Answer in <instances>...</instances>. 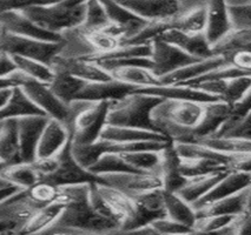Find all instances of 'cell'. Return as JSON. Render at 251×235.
Returning <instances> with one entry per match:
<instances>
[{
    "instance_id": "1",
    "label": "cell",
    "mask_w": 251,
    "mask_h": 235,
    "mask_svg": "<svg viewBox=\"0 0 251 235\" xmlns=\"http://www.w3.org/2000/svg\"><path fill=\"white\" fill-rule=\"evenodd\" d=\"M203 104L163 99L151 113L157 132L174 144H192V132L200 123Z\"/></svg>"
},
{
    "instance_id": "2",
    "label": "cell",
    "mask_w": 251,
    "mask_h": 235,
    "mask_svg": "<svg viewBox=\"0 0 251 235\" xmlns=\"http://www.w3.org/2000/svg\"><path fill=\"white\" fill-rule=\"evenodd\" d=\"M66 196L63 213L55 222V227L78 231L107 233L119 229L117 225L96 214L90 206V185H74L59 187Z\"/></svg>"
},
{
    "instance_id": "3",
    "label": "cell",
    "mask_w": 251,
    "mask_h": 235,
    "mask_svg": "<svg viewBox=\"0 0 251 235\" xmlns=\"http://www.w3.org/2000/svg\"><path fill=\"white\" fill-rule=\"evenodd\" d=\"M86 10V1L27 2L19 12L34 25L52 34L61 36L81 26Z\"/></svg>"
},
{
    "instance_id": "4",
    "label": "cell",
    "mask_w": 251,
    "mask_h": 235,
    "mask_svg": "<svg viewBox=\"0 0 251 235\" xmlns=\"http://www.w3.org/2000/svg\"><path fill=\"white\" fill-rule=\"evenodd\" d=\"M42 181L55 186H74L83 184H103L100 176L90 173L75 161L71 152V140L51 158L39 159L33 162ZM104 185V184H103Z\"/></svg>"
},
{
    "instance_id": "5",
    "label": "cell",
    "mask_w": 251,
    "mask_h": 235,
    "mask_svg": "<svg viewBox=\"0 0 251 235\" xmlns=\"http://www.w3.org/2000/svg\"><path fill=\"white\" fill-rule=\"evenodd\" d=\"M162 100L153 95L133 92L119 100L110 101L106 125L157 132L151 120V113Z\"/></svg>"
},
{
    "instance_id": "6",
    "label": "cell",
    "mask_w": 251,
    "mask_h": 235,
    "mask_svg": "<svg viewBox=\"0 0 251 235\" xmlns=\"http://www.w3.org/2000/svg\"><path fill=\"white\" fill-rule=\"evenodd\" d=\"M109 103L74 101L69 105V121L66 127L74 146H86L99 139L101 129L106 125Z\"/></svg>"
},
{
    "instance_id": "7",
    "label": "cell",
    "mask_w": 251,
    "mask_h": 235,
    "mask_svg": "<svg viewBox=\"0 0 251 235\" xmlns=\"http://www.w3.org/2000/svg\"><path fill=\"white\" fill-rule=\"evenodd\" d=\"M17 86H19L25 93L26 97L50 119L60 121L63 124H68L69 121V105L64 104L53 94L50 89L49 84L40 83V81L30 79L26 75L16 71L10 77Z\"/></svg>"
},
{
    "instance_id": "8",
    "label": "cell",
    "mask_w": 251,
    "mask_h": 235,
    "mask_svg": "<svg viewBox=\"0 0 251 235\" xmlns=\"http://www.w3.org/2000/svg\"><path fill=\"white\" fill-rule=\"evenodd\" d=\"M61 46L63 42H42L31 38L14 36L6 32H0V50L5 51L10 56L33 59L49 66H51L55 58L59 56Z\"/></svg>"
},
{
    "instance_id": "9",
    "label": "cell",
    "mask_w": 251,
    "mask_h": 235,
    "mask_svg": "<svg viewBox=\"0 0 251 235\" xmlns=\"http://www.w3.org/2000/svg\"><path fill=\"white\" fill-rule=\"evenodd\" d=\"M101 5L110 21V25L104 31L111 36L118 38L122 42V45L137 36L148 24V21L123 7L119 2L101 1Z\"/></svg>"
},
{
    "instance_id": "10",
    "label": "cell",
    "mask_w": 251,
    "mask_h": 235,
    "mask_svg": "<svg viewBox=\"0 0 251 235\" xmlns=\"http://www.w3.org/2000/svg\"><path fill=\"white\" fill-rule=\"evenodd\" d=\"M150 60L152 64L151 71L158 79L177 69L200 62V59L190 57L176 46L163 40H157L151 45Z\"/></svg>"
},
{
    "instance_id": "11",
    "label": "cell",
    "mask_w": 251,
    "mask_h": 235,
    "mask_svg": "<svg viewBox=\"0 0 251 235\" xmlns=\"http://www.w3.org/2000/svg\"><path fill=\"white\" fill-rule=\"evenodd\" d=\"M129 196L135 201L136 214L133 219L122 228V231H132L145 227L156 220L166 217L162 190L148 191Z\"/></svg>"
},
{
    "instance_id": "12",
    "label": "cell",
    "mask_w": 251,
    "mask_h": 235,
    "mask_svg": "<svg viewBox=\"0 0 251 235\" xmlns=\"http://www.w3.org/2000/svg\"><path fill=\"white\" fill-rule=\"evenodd\" d=\"M119 4L148 22H170L182 11L178 0H124Z\"/></svg>"
},
{
    "instance_id": "13",
    "label": "cell",
    "mask_w": 251,
    "mask_h": 235,
    "mask_svg": "<svg viewBox=\"0 0 251 235\" xmlns=\"http://www.w3.org/2000/svg\"><path fill=\"white\" fill-rule=\"evenodd\" d=\"M103 184L116 190L122 191L127 195L148 192V191L162 190V180L158 174L153 173H116L100 175Z\"/></svg>"
},
{
    "instance_id": "14",
    "label": "cell",
    "mask_w": 251,
    "mask_h": 235,
    "mask_svg": "<svg viewBox=\"0 0 251 235\" xmlns=\"http://www.w3.org/2000/svg\"><path fill=\"white\" fill-rule=\"evenodd\" d=\"M49 117L45 115H32L17 119V128H18L19 150L22 162L36 161V150L40 135L48 124Z\"/></svg>"
},
{
    "instance_id": "15",
    "label": "cell",
    "mask_w": 251,
    "mask_h": 235,
    "mask_svg": "<svg viewBox=\"0 0 251 235\" xmlns=\"http://www.w3.org/2000/svg\"><path fill=\"white\" fill-rule=\"evenodd\" d=\"M0 32L14 34L18 37L31 38L49 43H61L63 38L58 34H52L36 26L28 20L19 10L0 14Z\"/></svg>"
},
{
    "instance_id": "16",
    "label": "cell",
    "mask_w": 251,
    "mask_h": 235,
    "mask_svg": "<svg viewBox=\"0 0 251 235\" xmlns=\"http://www.w3.org/2000/svg\"><path fill=\"white\" fill-rule=\"evenodd\" d=\"M135 87L125 85L115 79L106 81H85L81 87L75 101H90V103H101V101H115L124 98L125 95L135 92Z\"/></svg>"
},
{
    "instance_id": "17",
    "label": "cell",
    "mask_w": 251,
    "mask_h": 235,
    "mask_svg": "<svg viewBox=\"0 0 251 235\" xmlns=\"http://www.w3.org/2000/svg\"><path fill=\"white\" fill-rule=\"evenodd\" d=\"M159 159L158 173L162 180V190L177 193L186 184V179L180 173V158L172 141H168L164 149L159 150Z\"/></svg>"
},
{
    "instance_id": "18",
    "label": "cell",
    "mask_w": 251,
    "mask_h": 235,
    "mask_svg": "<svg viewBox=\"0 0 251 235\" xmlns=\"http://www.w3.org/2000/svg\"><path fill=\"white\" fill-rule=\"evenodd\" d=\"M251 184V173L243 172H230L227 173L224 178L216 184L211 190L209 191L205 195L202 196L198 201L194 202L191 207L194 211H200L206 206L217 201V200L227 198L232 194L244 190V188L250 187Z\"/></svg>"
},
{
    "instance_id": "19",
    "label": "cell",
    "mask_w": 251,
    "mask_h": 235,
    "mask_svg": "<svg viewBox=\"0 0 251 235\" xmlns=\"http://www.w3.org/2000/svg\"><path fill=\"white\" fill-rule=\"evenodd\" d=\"M135 93L139 94L153 95L160 99L180 100V101H194V103L206 104L212 101H221L218 98L204 93L200 89L185 85H160L154 87H145V88H137Z\"/></svg>"
},
{
    "instance_id": "20",
    "label": "cell",
    "mask_w": 251,
    "mask_h": 235,
    "mask_svg": "<svg viewBox=\"0 0 251 235\" xmlns=\"http://www.w3.org/2000/svg\"><path fill=\"white\" fill-rule=\"evenodd\" d=\"M69 140L70 132L66 125L54 119H49L38 141L36 160L55 155L68 144Z\"/></svg>"
},
{
    "instance_id": "21",
    "label": "cell",
    "mask_w": 251,
    "mask_h": 235,
    "mask_svg": "<svg viewBox=\"0 0 251 235\" xmlns=\"http://www.w3.org/2000/svg\"><path fill=\"white\" fill-rule=\"evenodd\" d=\"M159 40L176 46L179 50L185 52L190 57L196 58V59L205 60L214 57L211 47H210L203 33L189 34L170 28L160 37Z\"/></svg>"
},
{
    "instance_id": "22",
    "label": "cell",
    "mask_w": 251,
    "mask_h": 235,
    "mask_svg": "<svg viewBox=\"0 0 251 235\" xmlns=\"http://www.w3.org/2000/svg\"><path fill=\"white\" fill-rule=\"evenodd\" d=\"M206 18V1H182V11L170 21L172 30L189 34L203 33Z\"/></svg>"
},
{
    "instance_id": "23",
    "label": "cell",
    "mask_w": 251,
    "mask_h": 235,
    "mask_svg": "<svg viewBox=\"0 0 251 235\" xmlns=\"http://www.w3.org/2000/svg\"><path fill=\"white\" fill-rule=\"evenodd\" d=\"M51 67L55 72H64L85 81H106L112 79L109 73L99 68L97 65L81 59L58 56L51 64Z\"/></svg>"
},
{
    "instance_id": "24",
    "label": "cell",
    "mask_w": 251,
    "mask_h": 235,
    "mask_svg": "<svg viewBox=\"0 0 251 235\" xmlns=\"http://www.w3.org/2000/svg\"><path fill=\"white\" fill-rule=\"evenodd\" d=\"M230 105L223 101H212L203 104V113L196 128L192 132L194 144L204 138H209L216 133L230 113Z\"/></svg>"
},
{
    "instance_id": "25",
    "label": "cell",
    "mask_w": 251,
    "mask_h": 235,
    "mask_svg": "<svg viewBox=\"0 0 251 235\" xmlns=\"http://www.w3.org/2000/svg\"><path fill=\"white\" fill-rule=\"evenodd\" d=\"M231 31L224 1H206V18L203 34L210 47Z\"/></svg>"
},
{
    "instance_id": "26",
    "label": "cell",
    "mask_w": 251,
    "mask_h": 235,
    "mask_svg": "<svg viewBox=\"0 0 251 235\" xmlns=\"http://www.w3.org/2000/svg\"><path fill=\"white\" fill-rule=\"evenodd\" d=\"M250 187H247L227 198L217 200L202 210L196 211V217L206 215H239L244 212L250 211Z\"/></svg>"
},
{
    "instance_id": "27",
    "label": "cell",
    "mask_w": 251,
    "mask_h": 235,
    "mask_svg": "<svg viewBox=\"0 0 251 235\" xmlns=\"http://www.w3.org/2000/svg\"><path fill=\"white\" fill-rule=\"evenodd\" d=\"M63 211L64 205L59 202L34 211L17 231L16 235H37L54 227Z\"/></svg>"
},
{
    "instance_id": "28",
    "label": "cell",
    "mask_w": 251,
    "mask_h": 235,
    "mask_svg": "<svg viewBox=\"0 0 251 235\" xmlns=\"http://www.w3.org/2000/svg\"><path fill=\"white\" fill-rule=\"evenodd\" d=\"M223 65H226V64L221 57H212L205 60H200V62L191 64V65L177 69V71L160 78V85H180V84L189 83V81L197 79L203 74Z\"/></svg>"
},
{
    "instance_id": "29",
    "label": "cell",
    "mask_w": 251,
    "mask_h": 235,
    "mask_svg": "<svg viewBox=\"0 0 251 235\" xmlns=\"http://www.w3.org/2000/svg\"><path fill=\"white\" fill-rule=\"evenodd\" d=\"M18 162H22V159L17 119H8L0 123V170Z\"/></svg>"
},
{
    "instance_id": "30",
    "label": "cell",
    "mask_w": 251,
    "mask_h": 235,
    "mask_svg": "<svg viewBox=\"0 0 251 235\" xmlns=\"http://www.w3.org/2000/svg\"><path fill=\"white\" fill-rule=\"evenodd\" d=\"M98 140L112 141V143H138V141H168V139L152 130L105 125Z\"/></svg>"
},
{
    "instance_id": "31",
    "label": "cell",
    "mask_w": 251,
    "mask_h": 235,
    "mask_svg": "<svg viewBox=\"0 0 251 235\" xmlns=\"http://www.w3.org/2000/svg\"><path fill=\"white\" fill-rule=\"evenodd\" d=\"M97 188L101 196L105 199V201L112 208V211L121 217L122 228L125 225H127L136 214L135 201L127 194L119 190H116V188L110 187V186L97 184Z\"/></svg>"
},
{
    "instance_id": "32",
    "label": "cell",
    "mask_w": 251,
    "mask_h": 235,
    "mask_svg": "<svg viewBox=\"0 0 251 235\" xmlns=\"http://www.w3.org/2000/svg\"><path fill=\"white\" fill-rule=\"evenodd\" d=\"M32 115L45 114L26 97V94L19 86L13 87L10 100L0 109V123L4 120H8V119H19L32 117Z\"/></svg>"
},
{
    "instance_id": "33",
    "label": "cell",
    "mask_w": 251,
    "mask_h": 235,
    "mask_svg": "<svg viewBox=\"0 0 251 235\" xmlns=\"http://www.w3.org/2000/svg\"><path fill=\"white\" fill-rule=\"evenodd\" d=\"M110 77L119 83L135 87V88H145V87L160 86L158 78L152 73L150 68L137 67H119L109 72Z\"/></svg>"
},
{
    "instance_id": "34",
    "label": "cell",
    "mask_w": 251,
    "mask_h": 235,
    "mask_svg": "<svg viewBox=\"0 0 251 235\" xmlns=\"http://www.w3.org/2000/svg\"><path fill=\"white\" fill-rule=\"evenodd\" d=\"M0 178L5 181L16 186L19 190H27L31 186L40 181V175L33 162H18L10 165L0 170Z\"/></svg>"
},
{
    "instance_id": "35",
    "label": "cell",
    "mask_w": 251,
    "mask_h": 235,
    "mask_svg": "<svg viewBox=\"0 0 251 235\" xmlns=\"http://www.w3.org/2000/svg\"><path fill=\"white\" fill-rule=\"evenodd\" d=\"M227 173L230 172L212 173L206 174V175L195 176V178L186 179V184L178 191L177 194L184 200V201L192 205L194 202L198 201L202 196L205 195V194L208 193L222 178H224Z\"/></svg>"
},
{
    "instance_id": "36",
    "label": "cell",
    "mask_w": 251,
    "mask_h": 235,
    "mask_svg": "<svg viewBox=\"0 0 251 235\" xmlns=\"http://www.w3.org/2000/svg\"><path fill=\"white\" fill-rule=\"evenodd\" d=\"M163 191V190H162ZM163 202L166 217L176 221L188 227H194V223L196 221V212L191 207L190 204L180 198L177 193H170L163 191Z\"/></svg>"
},
{
    "instance_id": "37",
    "label": "cell",
    "mask_w": 251,
    "mask_h": 235,
    "mask_svg": "<svg viewBox=\"0 0 251 235\" xmlns=\"http://www.w3.org/2000/svg\"><path fill=\"white\" fill-rule=\"evenodd\" d=\"M54 72L53 79L49 84L50 89L60 101L66 105H70L77 99L81 87L85 84V80L78 79L64 72Z\"/></svg>"
},
{
    "instance_id": "38",
    "label": "cell",
    "mask_w": 251,
    "mask_h": 235,
    "mask_svg": "<svg viewBox=\"0 0 251 235\" xmlns=\"http://www.w3.org/2000/svg\"><path fill=\"white\" fill-rule=\"evenodd\" d=\"M214 57H227L237 52H251V31H230L211 47Z\"/></svg>"
},
{
    "instance_id": "39",
    "label": "cell",
    "mask_w": 251,
    "mask_h": 235,
    "mask_svg": "<svg viewBox=\"0 0 251 235\" xmlns=\"http://www.w3.org/2000/svg\"><path fill=\"white\" fill-rule=\"evenodd\" d=\"M209 138H227L251 141V113L247 117H235L229 113L224 123Z\"/></svg>"
},
{
    "instance_id": "40",
    "label": "cell",
    "mask_w": 251,
    "mask_h": 235,
    "mask_svg": "<svg viewBox=\"0 0 251 235\" xmlns=\"http://www.w3.org/2000/svg\"><path fill=\"white\" fill-rule=\"evenodd\" d=\"M227 19L232 31H251L250 0H230L224 1Z\"/></svg>"
},
{
    "instance_id": "41",
    "label": "cell",
    "mask_w": 251,
    "mask_h": 235,
    "mask_svg": "<svg viewBox=\"0 0 251 235\" xmlns=\"http://www.w3.org/2000/svg\"><path fill=\"white\" fill-rule=\"evenodd\" d=\"M11 57H12L17 71H19L20 73L26 75L30 79L40 81V83L44 84H50L52 79H53L54 72L51 66L37 62V60L27 59V58H22L17 56Z\"/></svg>"
},
{
    "instance_id": "42",
    "label": "cell",
    "mask_w": 251,
    "mask_h": 235,
    "mask_svg": "<svg viewBox=\"0 0 251 235\" xmlns=\"http://www.w3.org/2000/svg\"><path fill=\"white\" fill-rule=\"evenodd\" d=\"M230 172L224 165L206 159H182L180 158V173L185 179L202 176L206 174Z\"/></svg>"
},
{
    "instance_id": "43",
    "label": "cell",
    "mask_w": 251,
    "mask_h": 235,
    "mask_svg": "<svg viewBox=\"0 0 251 235\" xmlns=\"http://www.w3.org/2000/svg\"><path fill=\"white\" fill-rule=\"evenodd\" d=\"M131 168L142 173L158 174L159 171V150H143L119 154Z\"/></svg>"
},
{
    "instance_id": "44",
    "label": "cell",
    "mask_w": 251,
    "mask_h": 235,
    "mask_svg": "<svg viewBox=\"0 0 251 235\" xmlns=\"http://www.w3.org/2000/svg\"><path fill=\"white\" fill-rule=\"evenodd\" d=\"M195 144H201L215 152L222 154H242V153H251L250 140H237V139L227 138H204Z\"/></svg>"
},
{
    "instance_id": "45",
    "label": "cell",
    "mask_w": 251,
    "mask_h": 235,
    "mask_svg": "<svg viewBox=\"0 0 251 235\" xmlns=\"http://www.w3.org/2000/svg\"><path fill=\"white\" fill-rule=\"evenodd\" d=\"M87 171L97 176L105 175V174L137 172L123 160L121 155L115 154V153H105Z\"/></svg>"
},
{
    "instance_id": "46",
    "label": "cell",
    "mask_w": 251,
    "mask_h": 235,
    "mask_svg": "<svg viewBox=\"0 0 251 235\" xmlns=\"http://www.w3.org/2000/svg\"><path fill=\"white\" fill-rule=\"evenodd\" d=\"M170 22L166 21H151L144 26V28L139 32L129 42L123 45H136V46H151L154 42L160 39V37L166 31L170 30Z\"/></svg>"
},
{
    "instance_id": "47",
    "label": "cell",
    "mask_w": 251,
    "mask_h": 235,
    "mask_svg": "<svg viewBox=\"0 0 251 235\" xmlns=\"http://www.w3.org/2000/svg\"><path fill=\"white\" fill-rule=\"evenodd\" d=\"M109 25V18L101 5V1H97V0L86 1L85 17H84L81 26L86 30H105Z\"/></svg>"
},
{
    "instance_id": "48",
    "label": "cell",
    "mask_w": 251,
    "mask_h": 235,
    "mask_svg": "<svg viewBox=\"0 0 251 235\" xmlns=\"http://www.w3.org/2000/svg\"><path fill=\"white\" fill-rule=\"evenodd\" d=\"M251 91V75H244V77L232 78L227 79L226 83V89L222 95L221 101L232 105L237 103L242 98Z\"/></svg>"
},
{
    "instance_id": "49",
    "label": "cell",
    "mask_w": 251,
    "mask_h": 235,
    "mask_svg": "<svg viewBox=\"0 0 251 235\" xmlns=\"http://www.w3.org/2000/svg\"><path fill=\"white\" fill-rule=\"evenodd\" d=\"M89 200H90V206H91V208L96 214H98L99 216L104 217V219L113 222L115 225L118 226L119 229L122 228L121 217L117 215L115 212L112 211V208L110 207L109 204H107V202L105 201V199L101 196V194L99 193L97 184L90 185Z\"/></svg>"
},
{
    "instance_id": "50",
    "label": "cell",
    "mask_w": 251,
    "mask_h": 235,
    "mask_svg": "<svg viewBox=\"0 0 251 235\" xmlns=\"http://www.w3.org/2000/svg\"><path fill=\"white\" fill-rule=\"evenodd\" d=\"M237 216V215H236ZM235 216L231 215H206V216H197L196 221L194 223V229L201 232H218L223 231L229 227L230 223Z\"/></svg>"
},
{
    "instance_id": "51",
    "label": "cell",
    "mask_w": 251,
    "mask_h": 235,
    "mask_svg": "<svg viewBox=\"0 0 251 235\" xmlns=\"http://www.w3.org/2000/svg\"><path fill=\"white\" fill-rule=\"evenodd\" d=\"M150 226L162 235H182L192 231L191 227H188V226L182 225V223H178L176 221H172L168 217L156 220Z\"/></svg>"
},
{
    "instance_id": "52",
    "label": "cell",
    "mask_w": 251,
    "mask_h": 235,
    "mask_svg": "<svg viewBox=\"0 0 251 235\" xmlns=\"http://www.w3.org/2000/svg\"><path fill=\"white\" fill-rule=\"evenodd\" d=\"M229 232L231 235H251L250 211L235 216L229 225Z\"/></svg>"
},
{
    "instance_id": "53",
    "label": "cell",
    "mask_w": 251,
    "mask_h": 235,
    "mask_svg": "<svg viewBox=\"0 0 251 235\" xmlns=\"http://www.w3.org/2000/svg\"><path fill=\"white\" fill-rule=\"evenodd\" d=\"M223 60L226 62V65L232 66L238 69H242L244 72H250L251 73V52H237L231 56L224 57Z\"/></svg>"
},
{
    "instance_id": "54",
    "label": "cell",
    "mask_w": 251,
    "mask_h": 235,
    "mask_svg": "<svg viewBox=\"0 0 251 235\" xmlns=\"http://www.w3.org/2000/svg\"><path fill=\"white\" fill-rule=\"evenodd\" d=\"M17 71L12 57L5 51L0 50V78H8Z\"/></svg>"
},
{
    "instance_id": "55",
    "label": "cell",
    "mask_w": 251,
    "mask_h": 235,
    "mask_svg": "<svg viewBox=\"0 0 251 235\" xmlns=\"http://www.w3.org/2000/svg\"><path fill=\"white\" fill-rule=\"evenodd\" d=\"M107 235H162L159 234L156 229H153L150 225L145 226V227L132 229V231H122V229H115V231L107 232L104 233Z\"/></svg>"
},
{
    "instance_id": "56",
    "label": "cell",
    "mask_w": 251,
    "mask_h": 235,
    "mask_svg": "<svg viewBox=\"0 0 251 235\" xmlns=\"http://www.w3.org/2000/svg\"><path fill=\"white\" fill-rule=\"evenodd\" d=\"M27 2L22 1H11V0H0V14L10 12V11L20 10L25 6Z\"/></svg>"
},
{
    "instance_id": "57",
    "label": "cell",
    "mask_w": 251,
    "mask_h": 235,
    "mask_svg": "<svg viewBox=\"0 0 251 235\" xmlns=\"http://www.w3.org/2000/svg\"><path fill=\"white\" fill-rule=\"evenodd\" d=\"M23 222L16 220H0V233L8 231H18L22 227Z\"/></svg>"
},
{
    "instance_id": "58",
    "label": "cell",
    "mask_w": 251,
    "mask_h": 235,
    "mask_svg": "<svg viewBox=\"0 0 251 235\" xmlns=\"http://www.w3.org/2000/svg\"><path fill=\"white\" fill-rule=\"evenodd\" d=\"M19 191L23 190H19L16 186H8V187L0 188V202L5 201V200L10 198V196H12L13 194H16L17 192H19Z\"/></svg>"
},
{
    "instance_id": "59",
    "label": "cell",
    "mask_w": 251,
    "mask_h": 235,
    "mask_svg": "<svg viewBox=\"0 0 251 235\" xmlns=\"http://www.w3.org/2000/svg\"><path fill=\"white\" fill-rule=\"evenodd\" d=\"M12 89L13 87H7V88L0 89V109L6 105L7 101L10 100L11 95H12Z\"/></svg>"
},
{
    "instance_id": "60",
    "label": "cell",
    "mask_w": 251,
    "mask_h": 235,
    "mask_svg": "<svg viewBox=\"0 0 251 235\" xmlns=\"http://www.w3.org/2000/svg\"><path fill=\"white\" fill-rule=\"evenodd\" d=\"M227 228V227H226ZM226 229H223V231H218V232H210V233H206V232H201V231H196V229L192 228V231L188 232V233L185 234H182V235H222L224 233V232L226 231Z\"/></svg>"
},
{
    "instance_id": "61",
    "label": "cell",
    "mask_w": 251,
    "mask_h": 235,
    "mask_svg": "<svg viewBox=\"0 0 251 235\" xmlns=\"http://www.w3.org/2000/svg\"><path fill=\"white\" fill-rule=\"evenodd\" d=\"M17 84L11 78H0V89L7 87H16Z\"/></svg>"
},
{
    "instance_id": "62",
    "label": "cell",
    "mask_w": 251,
    "mask_h": 235,
    "mask_svg": "<svg viewBox=\"0 0 251 235\" xmlns=\"http://www.w3.org/2000/svg\"><path fill=\"white\" fill-rule=\"evenodd\" d=\"M66 229L71 235H107V234H100V233H93V232H86V231H78V229H69V228H63Z\"/></svg>"
},
{
    "instance_id": "63",
    "label": "cell",
    "mask_w": 251,
    "mask_h": 235,
    "mask_svg": "<svg viewBox=\"0 0 251 235\" xmlns=\"http://www.w3.org/2000/svg\"><path fill=\"white\" fill-rule=\"evenodd\" d=\"M54 228H55V226L54 227H52V228H50V229H48V231H45V232H43V233H40V234H37V235H50L52 233V232L54 231Z\"/></svg>"
},
{
    "instance_id": "64",
    "label": "cell",
    "mask_w": 251,
    "mask_h": 235,
    "mask_svg": "<svg viewBox=\"0 0 251 235\" xmlns=\"http://www.w3.org/2000/svg\"><path fill=\"white\" fill-rule=\"evenodd\" d=\"M17 231H8V232H2V233H0V235H16Z\"/></svg>"
}]
</instances>
